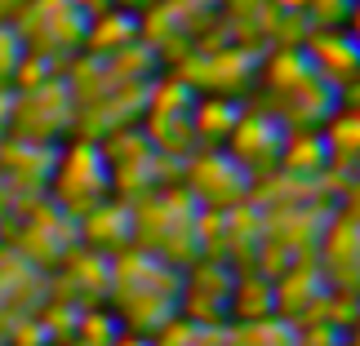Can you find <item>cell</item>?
I'll list each match as a JSON object with an SVG mask.
<instances>
[{
	"label": "cell",
	"instance_id": "cell-3",
	"mask_svg": "<svg viewBox=\"0 0 360 346\" xmlns=\"http://www.w3.org/2000/svg\"><path fill=\"white\" fill-rule=\"evenodd\" d=\"M183 182L200 209H231L254 191V178L240 169L227 147H196L183 164Z\"/></svg>",
	"mask_w": 360,
	"mask_h": 346
},
{
	"label": "cell",
	"instance_id": "cell-6",
	"mask_svg": "<svg viewBox=\"0 0 360 346\" xmlns=\"http://www.w3.org/2000/svg\"><path fill=\"white\" fill-rule=\"evenodd\" d=\"M58 200H67V209L76 213H94L98 204L107 200V191H112V164H107V151L98 147H76L72 156L58 160Z\"/></svg>",
	"mask_w": 360,
	"mask_h": 346
},
{
	"label": "cell",
	"instance_id": "cell-7",
	"mask_svg": "<svg viewBox=\"0 0 360 346\" xmlns=\"http://www.w3.org/2000/svg\"><path fill=\"white\" fill-rule=\"evenodd\" d=\"M302 53L316 67V76L329 80L338 93L360 80V45L342 32V27H311L307 40H302Z\"/></svg>",
	"mask_w": 360,
	"mask_h": 346
},
{
	"label": "cell",
	"instance_id": "cell-9",
	"mask_svg": "<svg viewBox=\"0 0 360 346\" xmlns=\"http://www.w3.org/2000/svg\"><path fill=\"white\" fill-rule=\"evenodd\" d=\"M281 173L294 178H325L329 173V151L321 129H289L285 151H281Z\"/></svg>",
	"mask_w": 360,
	"mask_h": 346
},
{
	"label": "cell",
	"instance_id": "cell-13",
	"mask_svg": "<svg viewBox=\"0 0 360 346\" xmlns=\"http://www.w3.org/2000/svg\"><path fill=\"white\" fill-rule=\"evenodd\" d=\"M347 346H360V311H356V320L347 324Z\"/></svg>",
	"mask_w": 360,
	"mask_h": 346
},
{
	"label": "cell",
	"instance_id": "cell-10",
	"mask_svg": "<svg viewBox=\"0 0 360 346\" xmlns=\"http://www.w3.org/2000/svg\"><path fill=\"white\" fill-rule=\"evenodd\" d=\"M223 346H298V324L285 315H262V320H236L223 333Z\"/></svg>",
	"mask_w": 360,
	"mask_h": 346
},
{
	"label": "cell",
	"instance_id": "cell-8",
	"mask_svg": "<svg viewBox=\"0 0 360 346\" xmlns=\"http://www.w3.org/2000/svg\"><path fill=\"white\" fill-rule=\"evenodd\" d=\"M325 151H329V169L334 173H360V102H342L329 112L321 124Z\"/></svg>",
	"mask_w": 360,
	"mask_h": 346
},
{
	"label": "cell",
	"instance_id": "cell-1",
	"mask_svg": "<svg viewBox=\"0 0 360 346\" xmlns=\"http://www.w3.org/2000/svg\"><path fill=\"white\" fill-rule=\"evenodd\" d=\"M116 311L129 320L138 333H156L174 320V311L183 307V271L174 262H165L147 248H124L120 262L107 275Z\"/></svg>",
	"mask_w": 360,
	"mask_h": 346
},
{
	"label": "cell",
	"instance_id": "cell-12",
	"mask_svg": "<svg viewBox=\"0 0 360 346\" xmlns=\"http://www.w3.org/2000/svg\"><path fill=\"white\" fill-rule=\"evenodd\" d=\"M342 32H347V36L356 40V45H360V0H356V5H352V13H347V22H342Z\"/></svg>",
	"mask_w": 360,
	"mask_h": 346
},
{
	"label": "cell",
	"instance_id": "cell-4",
	"mask_svg": "<svg viewBox=\"0 0 360 346\" xmlns=\"http://www.w3.org/2000/svg\"><path fill=\"white\" fill-rule=\"evenodd\" d=\"M285 120L281 116H271L267 107H240V120L231 124V133H227V151L236 156V164L254 178H267L281 169V151H285Z\"/></svg>",
	"mask_w": 360,
	"mask_h": 346
},
{
	"label": "cell",
	"instance_id": "cell-11",
	"mask_svg": "<svg viewBox=\"0 0 360 346\" xmlns=\"http://www.w3.org/2000/svg\"><path fill=\"white\" fill-rule=\"evenodd\" d=\"M356 0H307V22L311 27H342Z\"/></svg>",
	"mask_w": 360,
	"mask_h": 346
},
{
	"label": "cell",
	"instance_id": "cell-5",
	"mask_svg": "<svg viewBox=\"0 0 360 346\" xmlns=\"http://www.w3.org/2000/svg\"><path fill=\"white\" fill-rule=\"evenodd\" d=\"M316 267L325 271V280L334 288H347V293H360V222L338 209H329L325 231L316 240Z\"/></svg>",
	"mask_w": 360,
	"mask_h": 346
},
{
	"label": "cell",
	"instance_id": "cell-2",
	"mask_svg": "<svg viewBox=\"0 0 360 346\" xmlns=\"http://www.w3.org/2000/svg\"><path fill=\"white\" fill-rule=\"evenodd\" d=\"M200 218H205V209L196 204V196H191L187 187H178V191L156 187V191H147L134 209V240L143 244L147 253L174 262V267H187L191 258L205 253Z\"/></svg>",
	"mask_w": 360,
	"mask_h": 346
}]
</instances>
